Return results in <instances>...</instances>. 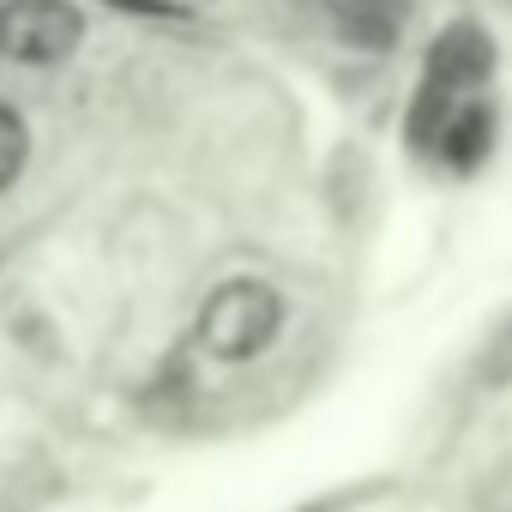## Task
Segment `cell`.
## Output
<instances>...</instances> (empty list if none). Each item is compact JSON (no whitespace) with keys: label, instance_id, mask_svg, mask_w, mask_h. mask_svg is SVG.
I'll use <instances>...</instances> for the list:
<instances>
[{"label":"cell","instance_id":"277c9868","mask_svg":"<svg viewBox=\"0 0 512 512\" xmlns=\"http://www.w3.org/2000/svg\"><path fill=\"white\" fill-rule=\"evenodd\" d=\"M494 133H500V115H494V103L476 91V97H464V103L434 127V139H428L422 151H428V157H440L452 175H470V169H482V163H488Z\"/></svg>","mask_w":512,"mask_h":512},{"label":"cell","instance_id":"3957f363","mask_svg":"<svg viewBox=\"0 0 512 512\" xmlns=\"http://www.w3.org/2000/svg\"><path fill=\"white\" fill-rule=\"evenodd\" d=\"M422 79L428 85H446V91H482L494 79V37L482 25H446L434 43H428V61H422Z\"/></svg>","mask_w":512,"mask_h":512},{"label":"cell","instance_id":"5b68a950","mask_svg":"<svg viewBox=\"0 0 512 512\" xmlns=\"http://www.w3.org/2000/svg\"><path fill=\"white\" fill-rule=\"evenodd\" d=\"M320 7L338 25V37L356 49H392L410 19V0H320Z\"/></svg>","mask_w":512,"mask_h":512},{"label":"cell","instance_id":"6da1fadb","mask_svg":"<svg viewBox=\"0 0 512 512\" xmlns=\"http://www.w3.org/2000/svg\"><path fill=\"white\" fill-rule=\"evenodd\" d=\"M284 332V296L266 278H229L199 308V344L217 362H253Z\"/></svg>","mask_w":512,"mask_h":512},{"label":"cell","instance_id":"8992f818","mask_svg":"<svg viewBox=\"0 0 512 512\" xmlns=\"http://www.w3.org/2000/svg\"><path fill=\"white\" fill-rule=\"evenodd\" d=\"M25 157H31V133H25L13 103H0V193L25 175Z\"/></svg>","mask_w":512,"mask_h":512},{"label":"cell","instance_id":"7a4b0ae2","mask_svg":"<svg viewBox=\"0 0 512 512\" xmlns=\"http://www.w3.org/2000/svg\"><path fill=\"white\" fill-rule=\"evenodd\" d=\"M85 19L73 0H7L0 7V55L19 67H55L79 49Z\"/></svg>","mask_w":512,"mask_h":512}]
</instances>
